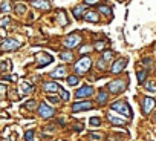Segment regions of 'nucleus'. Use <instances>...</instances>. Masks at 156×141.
Masks as SVG:
<instances>
[{
	"label": "nucleus",
	"mask_w": 156,
	"mask_h": 141,
	"mask_svg": "<svg viewBox=\"0 0 156 141\" xmlns=\"http://www.w3.org/2000/svg\"><path fill=\"white\" fill-rule=\"evenodd\" d=\"M92 94H94V88L92 86H83V88H80L75 92V97L76 98H86V97H90Z\"/></svg>",
	"instance_id": "8"
},
{
	"label": "nucleus",
	"mask_w": 156,
	"mask_h": 141,
	"mask_svg": "<svg viewBox=\"0 0 156 141\" xmlns=\"http://www.w3.org/2000/svg\"><path fill=\"white\" fill-rule=\"evenodd\" d=\"M80 42H81V37H80V35L70 34V35H67V37L64 38V46L69 48V49H72V48H75V46L80 45Z\"/></svg>",
	"instance_id": "4"
},
{
	"label": "nucleus",
	"mask_w": 156,
	"mask_h": 141,
	"mask_svg": "<svg viewBox=\"0 0 156 141\" xmlns=\"http://www.w3.org/2000/svg\"><path fill=\"white\" fill-rule=\"evenodd\" d=\"M16 8H17V9H16V11H17V14H23V13L26 11V6H25V5H17Z\"/></svg>",
	"instance_id": "30"
},
{
	"label": "nucleus",
	"mask_w": 156,
	"mask_h": 141,
	"mask_svg": "<svg viewBox=\"0 0 156 141\" xmlns=\"http://www.w3.org/2000/svg\"><path fill=\"white\" fill-rule=\"evenodd\" d=\"M86 11V6H76L75 9H73V17L75 19H81V16H83V13Z\"/></svg>",
	"instance_id": "17"
},
{
	"label": "nucleus",
	"mask_w": 156,
	"mask_h": 141,
	"mask_svg": "<svg viewBox=\"0 0 156 141\" xmlns=\"http://www.w3.org/2000/svg\"><path fill=\"white\" fill-rule=\"evenodd\" d=\"M58 22H60V25L61 26H66L69 22H67V19H66V14H64V11H60L58 13Z\"/></svg>",
	"instance_id": "18"
},
{
	"label": "nucleus",
	"mask_w": 156,
	"mask_h": 141,
	"mask_svg": "<svg viewBox=\"0 0 156 141\" xmlns=\"http://www.w3.org/2000/svg\"><path fill=\"white\" fill-rule=\"evenodd\" d=\"M44 91L46 92H55V91H60V86L57 83H44Z\"/></svg>",
	"instance_id": "15"
},
{
	"label": "nucleus",
	"mask_w": 156,
	"mask_h": 141,
	"mask_svg": "<svg viewBox=\"0 0 156 141\" xmlns=\"http://www.w3.org/2000/svg\"><path fill=\"white\" fill-rule=\"evenodd\" d=\"M154 121H156V114H154Z\"/></svg>",
	"instance_id": "44"
},
{
	"label": "nucleus",
	"mask_w": 156,
	"mask_h": 141,
	"mask_svg": "<svg viewBox=\"0 0 156 141\" xmlns=\"http://www.w3.org/2000/svg\"><path fill=\"white\" fill-rule=\"evenodd\" d=\"M90 64H92L90 58H89V57H83L80 61H78V63L75 64V72H76L78 75H83V74H86L87 70L90 69Z\"/></svg>",
	"instance_id": "1"
},
{
	"label": "nucleus",
	"mask_w": 156,
	"mask_h": 141,
	"mask_svg": "<svg viewBox=\"0 0 156 141\" xmlns=\"http://www.w3.org/2000/svg\"><path fill=\"white\" fill-rule=\"evenodd\" d=\"M60 92H61V94H60V97H63V100H64V101H67V100H69V94H67L64 89H60Z\"/></svg>",
	"instance_id": "31"
},
{
	"label": "nucleus",
	"mask_w": 156,
	"mask_h": 141,
	"mask_svg": "<svg viewBox=\"0 0 156 141\" xmlns=\"http://www.w3.org/2000/svg\"><path fill=\"white\" fill-rule=\"evenodd\" d=\"M100 0H86V5H94V3H98Z\"/></svg>",
	"instance_id": "38"
},
{
	"label": "nucleus",
	"mask_w": 156,
	"mask_h": 141,
	"mask_svg": "<svg viewBox=\"0 0 156 141\" xmlns=\"http://www.w3.org/2000/svg\"><path fill=\"white\" fill-rule=\"evenodd\" d=\"M38 114H40V117H43V118H51V117L55 114V110H54L52 106H48L46 103H43V104H40V107H38Z\"/></svg>",
	"instance_id": "6"
},
{
	"label": "nucleus",
	"mask_w": 156,
	"mask_h": 141,
	"mask_svg": "<svg viewBox=\"0 0 156 141\" xmlns=\"http://www.w3.org/2000/svg\"><path fill=\"white\" fill-rule=\"evenodd\" d=\"M64 75H66V69L64 67H57L55 70L51 72V77H54V78H63Z\"/></svg>",
	"instance_id": "14"
},
{
	"label": "nucleus",
	"mask_w": 156,
	"mask_h": 141,
	"mask_svg": "<svg viewBox=\"0 0 156 141\" xmlns=\"http://www.w3.org/2000/svg\"><path fill=\"white\" fill-rule=\"evenodd\" d=\"M72 57H73V54H72V52H61V54H60V58H61V60H64V61H70V60H72Z\"/></svg>",
	"instance_id": "21"
},
{
	"label": "nucleus",
	"mask_w": 156,
	"mask_h": 141,
	"mask_svg": "<svg viewBox=\"0 0 156 141\" xmlns=\"http://www.w3.org/2000/svg\"><path fill=\"white\" fill-rule=\"evenodd\" d=\"M31 5H32L34 8H38V9H49V8H51L49 2H46V0H32Z\"/></svg>",
	"instance_id": "12"
},
{
	"label": "nucleus",
	"mask_w": 156,
	"mask_h": 141,
	"mask_svg": "<svg viewBox=\"0 0 156 141\" xmlns=\"http://www.w3.org/2000/svg\"><path fill=\"white\" fill-rule=\"evenodd\" d=\"M32 138H34V130H28L26 135H25V139L26 141H32Z\"/></svg>",
	"instance_id": "29"
},
{
	"label": "nucleus",
	"mask_w": 156,
	"mask_h": 141,
	"mask_svg": "<svg viewBox=\"0 0 156 141\" xmlns=\"http://www.w3.org/2000/svg\"><path fill=\"white\" fill-rule=\"evenodd\" d=\"M90 136H92L94 139H100V138H101V135H97V133H90Z\"/></svg>",
	"instance_id": "40"
},
{
	"label": "nucleus",
	"mask_w": 156,
	"mask_h": 141,
	"mask_svg": "<svg viewBox=\"0 0 156 141\" xmlns=\"http://www.w3.org/2000/svg\"><path fill=\"white\" fill-rule=\"evenodd\" d=\"M100 124H101L100 118H97V117H92L90 118V126H100Z\"/></svg>",
	"instance_id": "28"
},
{
	"label": "nucleus",
	"mask_w": 156,
	"mask_h": 141,
	"mask_svg": "<svg viewBox=\"0 0 156 141\" xmlns=\"http://www.w3.org/2000/svg\"><path fill=\"white\" fill-rule=\"evenodd\" d=\"M142 63L148 66V64H150V58H144V60H142Z\"/></svg>",
	"instance_id": "43"
},
{
	"label": "nucleus",
	"mask_w": 156,
	"mask_h": 141,
	"mask_svg": "<svg viewBox=\"0 0 156 141\" xmlns=\"http://www.w3.org/2000/svg\"><path fill=\"white\" fill-rule=\"evenodd\" d=\"M107 95H109V94H106V92H100V94H98V104H103V103H106V100H107Z\"/></svg>",
	"instance_id": "23"
},
{
	"label": "nucleus",
	"mask_w": 156,
	"mask_h": 141,
	"mask_svg": "<svg viewBox=\"0 0 156 141\" xmlns=\"http://www.w3.org/2000/svg\"><path fill=\"white\" fill-rule=\"evenodd\" d=\"M112 109H113L115 112H119V114L126 115V117H132V110H130V107L127 106L126 101H115V103L112 104Z\"/></svg>",
	"instance_id": "2"
},
{
	"label": "nucleus",
	"mask_w": 156,
	"mask_h": 141,
	"mask_svg": "<svg viewBox=\"0 0 156 141\" xmlns=\"http://www.w3.org/2000/svg\"><path fill=\"white\" fill-rule=\"evenodd\" d=\"M67 85H69V86H75V85H78V77H76V75H70V77H67Z\"/></svg>",
	"instance_id": "22"
},
{
	"label": "nucleus",
	"mask_w": 156,
	"mask_h": 141,
	"mask_svg": "<svg viewBox=\"0 0 156 141\" xmlns=\"http://www.w3.org/2000/svg\"><path fill=\"white\" fill-rule=\"evenodd\" d=\"M97 67H101V69H104V67H106V61H104V60H100V61L97 63Z\"/></svg>",
	"instance_id": "35"
},
{
	"label": "nucleus",
	"mask_w": 156,
	"mask_h": 141,
	"mask_svg": "<svg viewBox=\"0 0 156 141\" xmlns=\"http://www.w3.org/2000/svg\"><path fill=\"white\" fill-rule=\"evenodd\" d=\"M95 48H97V49H98V51H103V49H104V43H103V42H98V43H97V46H95Z\"/></svg>",
	"instance_id": "36"
},
{
	"label": "nucleus",
	"mask_w": 156,
	"mask_h": 141,
	"mask_svg": "<svg viewBox=\"0 0 156 141\" xmlns=\"http://www.w3.org/2000/svg\"><path fill=\"white\" fill-rule=\"evenodd\" d=\"M0 9H2L3 13L11 11V9H12V6H11V2H9V0H5V2L2 3V8H0Z\"/></svg>",
	"instance_id": "20"
},
{
	"label": "nucleus",
	"mask_w": 156,
	"mask_h": 141,
	"mask_svg": "<svg viewBox=\"0 0 156 141\" xmlns=\"http://www.w3.org/2000/svg\"><path fill=\"white\" fill-rule=\"evenodd\" d=\"M73 130H76V132H80V130H83V124H81V123H76V124L73 126Z\"/></svg>",
	"instance_id": "33"
},
{
	"label": "nucleus",
	"mask_w": 156,
	"mask_h": 141,
	"mask_svg": "<svg viewBox=\"0 0 156 141\" xmlns=\"http://www.w3.org/2000/svg\"><path fill=\"white\" fill-rule=\"evenodd\" d=\"M112 57H113V54H112L110 51H106V52L103 54V60H104L106 63H107V61H110V60H112Z\"/></svg>",
	"instance_id": "26"
},
{
	"label": "nucleus",
	"mask_w": 156,
	"mask_h": 141,
	"mask_svg": "<svg viewBox=\"0 0 156 141\" xmlns=\"http://www.w3.org/2000/svg\"><path fill=\"white\" fill-rule=\"evenodd\" d=\"M49 101H52V103H58V98H55V97H49Z\"/></svg>",
	"instance_id": "42"
},
{
	"label": "nucleus",
	"mask_w": 156,
	"mask_h": 141,
	"mask_svg": "<svg viewBox=\"0 0 156 141\" xmlns=\"http://www.w3.org/2000/svg\"><path fill=\"white\" fill-rule=\"evenodd\" d=\"M145 88H147V91L154 92V91H156V83H153V81H147V83H145Z\"/></svg>",
	"instance_id": "25"
},
{
	"label": "nucleus",
	"mask_w": 156,
	"mask_h": 141,
	"mask_svg": "<svg viewBox=\"0 0 156 141\" xmlns=\"http://www.w3.org/2000/svg\"><path fill=\"white\" fill-rule=\"evenodd\" d=\"M107 88H109L110 94H119V92H122L126 89V81L124 80H115V81L109 83Z\"/></svg>",
	"instance_id": "3"
},
{
	"label": "nucleus",
	"mask_w": 156,
	"mask_h": 141,
	"mask_svg": "<svg viewBox=\"0 0 156 141\" xmlns=\"http://www.w3.org/2000/svg\"><path fill=\"white\" fill-rule=\"evenodd\" d=\"M84 20H87V22H90V23H95V22L100 20V17H98L97 13H87V14L84 16Z\"/></svg>",
	"instance_id": "16"
},
{
	"label": "nucleus",
	"mask_w": 156,
	"mask_h": 141,
	"mask_svg": "<svg viewBox=\"0 0 156 141\" xmlns=\"http://www.w3.org/2000/svg\"><path fill=\"white\" fill-rule=\"evenodd\" d=\"M5 92H6V86H3V85H2V86H0V95H3Z\"/></svg>",
	"instance_id": "39"
},
{
	"label": "nucleus",
	"mask_w": 156,
	"mask_h": 141,
	"mask_svg": "<svg viewBox=\"0 0 156 141\" xmlns=\"http://www.w3.org/2000/svg\"><path fill=\"white\" fill-rule=\"evenodd\" d=\"M154 100L153 98H150V97H145L144 100H142V114L144 115H148L150 112H151V109L154 107Z\"/></svg>",
	"instance_id": "7"
},
{
	"label": "nucleus",
	"mask_w": 156,
	"mask_h": 141,
	"mask_svg": "<svg viewBox=\"0 0 156 141\" xmlns=\"http://www.w3.org/2000/svg\"><path fill=\"white\" fill-rule=\"evenodd\" d=\"M145 77H147V69L139 70V72H138V80H139V83H142V81L145 80Z\"/></svg>",
	"instance_id": "24"
},
{
	"label": "nucleus",
	"mask_w": 156,
	"mask_h": 141,
	"mask_svg": "<svg viewBox=\"0 0 156 141\" xmlns=\"http://www.w3.org/2000/svg\"><path fill=\"white\" fill-rule=\"evenodd\" d=\"M90 51V48L89 46H84V48H81V52H89Z\"/></svg>",
	"instance_id": "41"
},
{
	"label": "nucleus",
	"mask_w": 156,
	"mask_h": 141,
	"mask_svg": "<svg viewBox=\"0 0 156 141\" xmlns=\"http://www.w3.org/2000/svg\"><path fill=\"white\" fill-rule=\"evenodd\" d=\"M100 11H101L103 14H106V16H110V14H112V9H110L109 6H106V5H104V6H100Z\"/></svg>",
	"instance_id": "27"
},
{
	"label": "nucleus",
	"mask_w": 156,
	"mask_h": 141,
	"mask_svg": "<svg viewBox=\"0 0 156 141\" xmlns=\"http://www.w3.org/2000/svg\"><path fill=\"white\" fill-rule=\"evenodd\" d=\"M9 20H11L9 17H3V19H2V22H0V26H6V25L9 23Z\"/></svg>",
	"instance_id": "32"
},
{
	"label": "nucleus",
	"mask_w": 156,
	"mask_h": 141,
	"mask_svg": "<svg viewBox=\"0 0 156 141\" xmlns=\"http://www.w3.org/2000/svg\"><path fill=\"white\" fill-rule=\"evenodd\" d=\"M52 61H54V57L51 54L41 52V54L37 55V64H38V67H43V66H46V64H49Z\"/></svg>",
	"instance_id": "5"
},
{
	"label": "nucleus",
	"mask_w": 156,
	"mask_h": 141,
	"mask_svg": "<svg viewBox=\"0 0 156 141\" xmlns=\"http://www.w3.org/2000/svg\"><path fill=\"white\" fill-rule=\"evenodd\" d=\"M32 89H34V88H32L31 85H28V83H22V91H23V94H25V95L31 94V92H32Z\"/></svg>",
	"instance_id": "19"
},
{
	"label": "nucleus",
	"mask_w": 156,
	"mask_h": 141,
	"mask_svg": "<svg viewBox=\"0 0 156 141\" xmlns=\"http://www.w3.org/2000/svg\"><path fill=\"white\" fill-rule=\"evenodd\" d=\"M9 66V61H3V63H0V69H8Z\"/></svg>",
	"instance_id": "37"
},
{
	"label": "nucleus",
	"mask_w": 156,
	"mask_h": 141,
	"mask_svg": "<svg viewBox=\"0 0 156 141\" xmlns=\"http://www.w3.org/2000/svg\"><path fill=\"white\" fill-rule=\"evenodd\" d=\"M109 121H110L112 124H115V126H124V124L127 123L124 118L116 117V115H113V114H109Z\"/></svg>",
	"instance_id": "13"
},
{
	"label": "nucleus",
	"mask_w": 156,
	"mask_h": 141,
	"mask_svg": "<svg viewBox=\"0 0 156 141\" xmlns=\"http://www.w3.org/2000/svg\"><path fill=\"white\" fill-rule=\"evenodd\" d=\"M19 46H20V43L17 40H12V38H6L2 43V49L3 51H16V49H19Z\"/></svg>",
	"instance_id": "9"
},
{
	"label": "nucleus",
	"mask_w": 156,
	"mask_h": 141,
	"mask_svg": "<svg viewBox=\"0 0 156 141\" xmlns=\"http://www.w3.org/2000/svg\"><path fill=\"white\" fill-rule=\"evenodd\" d=\"M94 106H92V103L90 101H81V103H75L73 106H72V110L73 112H81V110H89V109H92Z\"/></svg>",
	"instance_id": "10"
},
{
	"label": "nucleus",
	"mask_w": 156,
	"mask_h": 141,
	"mask_svg": "<svg viewBox=\"0 0 156 141\" xmlns=\"http://www.w3.org/2000/svg\"><path fill=\"white\" fill-rule=\"evenodd\" d=\"M35 104H37L35 101H28V103H26L25 106H26L28 109H34V107H35Z\"/></svg>",
	"instance_id": "34"
},
{
	"label": "nucleus",
	"mask_w": 156,
	"mask_h": 141,
	"mask_svg": "<svg viewBox=\"0 0 156 141\" xmlns=\"http://www.w3.org/2000/svg\"><path fill=\"white\" fill-rule=\"evenodd\" d=\"M126 64H127V58H119V60L112 66V72H113V74H119L121 70L126 67Z\"/></svg>",
	"instance_id": "11"
}]
</instances>
